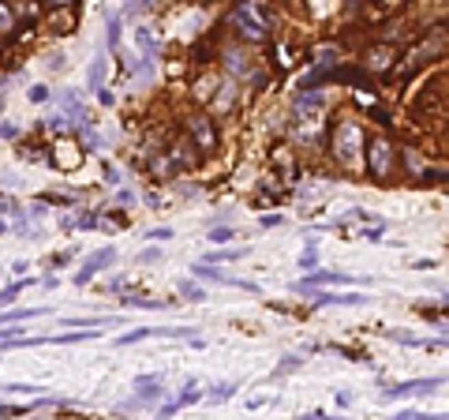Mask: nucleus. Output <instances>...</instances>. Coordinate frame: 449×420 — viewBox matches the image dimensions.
Listing matches in <instances>:
<instances>
[{
	"instance_id": "nucleus-22",
	"label": "nucleus",
	"mask_w": 449,
	"mask_h": 420,
	"mask_svg": "<svg viewBox=\"0 0 449 420\" xmlns=\"http://www.w3.org/2000/svg\"><path fill=\"white\" fill-rule=\"evenodd\" d=\"M127 304H131V308H146V312H157V308H165V300H146V297H127Z\"/></svg>"
},
{
	"instance_id": "nucleus-38",
	"label": "nucleus",
	"mask_w": 449,
	"mask_h": 420,
	"mask_svg": "<svg viewBox=\"0 0 449 420\" xmlns=\"http://www.w3.org/2000/svg\"><path fill=\"white\" fill-rule=\"evenodd\" d=\"M49 68H56V71H60V68H64V53H53V60H49Z\"/></svg>"
},
{
	"instance_id": "nucleus-19",
	"label": "nucleus",
	"mask_w": 449,
	"mask_h": 420,
	"mask_svg": "<svg viewBox=\"0 0 449 420\" xmlns=\"http://www.w3.org/2000/svg\"><path fill=\"white\" fill-rule=\"evenodd\" d=\"M86 79H90V86H101V79H105V57H94V60H90Z\"/></svg>"
},
{
	"instance_id": "nucleus-27",
	"label": "nucleus",
	"mask_w": 449,
	"mask_h": 420,
	"mask_svg": "<svg viewBox=\"0 0 449 420\" xmlns=\"http://www.w3.org/2000/svg\"><path fill=\"white\" fill-rule=\"evenodd\" d=\"M195 132H198V139H203V147H210L214 143V136H210V128H206L203 121H195Z\"/></svg>"
},
{
	"instance_id": "nucleus-9",
	"label": "nucleus",
	"mask_w": 449,
	"mask_h": 420,
	"mask_svg": "<svg viewBox=\"0 0 449 420\" xmlns=\"http://www.w3.org/2000/svg\"><path fill=\"white\" fill-rule=\"evenodd\" d=\"M146 338H162V327H135V330H127V334H120L116 345H139V342H146Z\"/></svg>"
},
{
	"instance_id": "nucleus-24",
	"label": "nucleus",
	"mask_w": 449,
	"mask_h": 420,
	"mask_svg": "<svg viewBox=\"0 0 449 420\" xmlns=\"http://www.w3.org/2000/svg\"><path fill=\"white\" fill-rule=\"evenodd\" d=\"M49 94H53L49 86H30V90H27V98L34 101V106H42V101H49Z\"/></svg>"
},
{
	"instance_id": "nucleus-28",
	"label": "nucleus",
	"mask_w": 449,
	"mask_h": 420,
	"mask_svg": "<svg viewBox=\"0 0 449 420\" xmlns=\"http://www.w3.org/2000/svg\"><path fill=\"white\" fill-rule=\"evenodd\" d=\"M127 12H131V15H135V12H139V15L150 12V0H127Z\"/></svg>"
},
{
	"instance_id": "nucleus-13",
	"label": "nucleus",
	"mask_w": 449,
	"mask_h": 420,
	"mask_svg": "<svg viewBox=\"0 0 449 420\" xmlns=\"http://www.w3.org/2000/svg\"><path fill=\"white\" fill-rule=\"evenodd\" d=\"M371 165H374V173H389V147L386 143H374V150H371Z\"/></svg>"
},
{
	"instance_id": "nucleus-35",
	"label": "nucleus",
	"mask_w": 449,
	"mask_h": 420,
	"mask_svg": "<svg viewBox=\"0 0 449 420\" xmlns=\"http://www.w3.org/2000/svg\"><path fill=\"white\" fill-rule=\"evenodd\" d=\"M229 64H232V71H244V60H240V53H229Z\"/></svg>"
},
{
	"instance_id": "nucleus-18",
	"label": "nucleus",
	"mask_w": 449,
	"mask_h": 420,
	"mask_svg": "<svg viewBox=\"0 0 449 420\" xmlns=\"http://www.w3.org/2000/svg\"><path fill=\"white\" fill-rule=\"evenodd\" d=\"M30 282H15V285H4V289H0V308H8V304H15V300H19V293L27 289Z\"/></svg>"
},
{
	"instance_id": "nucleus-3",
	"label": "nucleus",
	"mask_w": 449,
	"mask_h": 420,
	"mask_svg": "<svg viewBox=\"0 0 449 420\" xmlns=\"http://www.w3.org/2000/svg\"><path fill=\"white\" fill-rule=\"evenodd\" d=\"M446 379H408L400 386H386L382 391V402H397V398H415V394H435Z\"/></svg>"
},
{
	"instance_id": "nucleus-12",
	"label": "nucleus",
	"mask_w": 449,
	"mask_h": 420,
	"mask_svg": "<svg viewBox=\"0 0 449 420\" xmlns=\"http://www.w3.org/2000/svg\"><path fill=\"white\" fill-rule=\"evenodd\" d=\"M244 256H247L244 248H224V244H221L218 251H210V256H206V263H236V259H244Z\"/></svg>"
},
{
	"instance_id": "nucleus-1",
	"label": "nucleus",
	"mask_w": 449,
	"mask_h": 420,
	"mask_svg": "<svg viewBox=\"0 0 449 420\" xmlns=\"http://www.w3.org/2000/svg\"><path fill=\"white\" fill-rule=\"evenodd\" d=\"M112 263H116V248H98V251H90V256L83 259V267L75 271V285H90L101 271H109Z\"/></svg>"
},
{
	"instance_id": "nucleus-4",
	"label": "nucleus",
	"mask_w": 449,
	"mask_h": 420,
	"mask_svg": "<svg viewBox=\"0 0 449 420\" xmlns=\"http://www.w3.org/2000/svg\"><path fill=\"white\" fill-rule=\"evenodd\" d=\"M311 289H315V285H311ZM311 300H315L318 308H363L371 297H367V293H318L315 289Z\"/></svg>"
},
{
	"instance_id": "nucleus-8",
	"label": "nucleus",
	"mask_w": 449,
	"mask_h": 420,
	"mask_svg": "<svg viewBox=\"0 0 449 420\" xmlns=\"http://www.w3.org/2000/svg\"><path fill=\"white\" fill-rule=\"evenodd\" d=\"M131 38H135V45L142 49V57H157V49H162V45H157V34H154L150 27H135Z\"/></svg>"
},
{
	"instance_id": "nucleus-39",
	"label": "nucleus",
	"mask_w": 449,
	"mask_h": 420,
	"mask_svg": "<svg viewBox=\"0 0 449 420\" xmlns=\"http://www.w3.org/2000/svg\"><path fill=\"white\" fill-rule=\"evenodd\" d=\"M53 4H68V0H53Z\"/></svg>"
},
{
	"instance_id": "nucleus-15",
	"label": "nucleus",
	"mask_w": 449,
	"mask_h": 420,
	"mask_svg": "<svg viewBox=\"0 0 449 420\" xmlns=\"http://www.w3.org/2000/svg\"><path fill=\"white\" fill-rule=\"evenodd\" d=\"M105 323H116V315L101 319V315H83V319H60V327H105Z\"/></svg>"
},
{
	"instance_id": "nucleus-37",
	"label": "nucleus",
	"mask_w": 449,
	"mask_h": 420,
	"mask_svg": "<svg viewBox=\"0 0 449 420\" xmlns=\"http://www.w3.org/2000/svg\"><path fill=\"white\" fill-rule=\"evenodd\" d=\"M337 406H341V409H344V406H352V394H348V391H341V394H337Z\"/></svg>"
},
{
	"instance_id": "nucleus-32",
	"label": "nucleus",
	"mask_w": 449,
	"mask_h": 420,
	"mask_svg": "<svg viewBox=\"0 0 449 420\" xmlns=\"http://www.w3.org/2000/svg\"><path fill=\"white\" fill-rule=\"evenodd\" d=\"M270 406V398H247V409H251V413H255V409H266Z\"/></svg>"
},
{
	"instance_id": "nucleus-21",
	"label": "nucleus",
	"mask_w": 449,
	"mask_h": 420,
	"mask_svg": "<svg viewBox=\"0 0 449 420\" xmlns=\"http://www.w3.org/2000/svg\"><path fill=\"white\" fill-rule=\"evenodd\" d=\"M300 267H303V271H315V267H318V248H315V240H307V251L300 256Z\"/></svg>"
},
{
	"instance_id": "nucleus-36",
	"label": "nucleus",
	"mask_w": 449,
	"mask_h": 420,
	"mask_svg": "<svg viewBox=\"0 0 449 420\" xmlns=\"http://www.w3.org/2000/svg\"><path fill=\"white\" fill-rule=\"evenodd\" d=\"M120 42V27H116V23H109V45H116Z\"/></svg>"
},
{
	"instance_id": "nucleus-10",
	"label": "nucleus",
	"mask_w": 449,
	"mask_h": 420,
	"mask_svg": "<svg viewBox=\"0 0 449 420\" xmlns=\"http://www.w3.org/2000/svg\"><path fill=\"white\" fill-rule=\"evenodd\" d=\"M337 143H341V154L352 158V154H356V143H359V128H356V124H344L341 136H337Z\"/></svg>"
},
{
	"instance_id": "nucleus-34",
	"label": "nucleus",
	"mask_w": 449,
	"mask_h": 420,
	"mask_svg": "<svg viewBox=\"0 0 449 420\" xmlns=\"http://www.w3.org/2000/svg\"><path fill=\"white\" fill-rule=\"evenodd\" d=\"M12 271H15V274H27V271H30V263H27V259H15Z\"/></svg>"
},
{
	"instance_id": "nucleus-6",
	"label": "nucleus",
	"mask_w": 449,
	"mask_h": 420,
	"mask_svg": "<svg viewBox=\"0 0 449 420\" xmlns=\"http://www.w3.org/2000/svg\"><path fill=\"white\" fill-rule=\"evenodd\" d=\"M352 278L348 274H341V271H315L311 278H303V282H296V289L300 293H307L311 285H348Z\"/></svg>"
},
{
	"instance_id": "nucleus-11",
	"label": "nucleus",
	"mask_w": 449,
	"mask_h": 420,
	"mask_svg": "<svg viewBox=\"0 0 449 420\" xmlns=\"http://www.w3.org/2000/svg\"><path fill=\"white\" fill-rule=\"evenodd\" d=\"M232 394H236V383H232V379H221V383H214V391L206 394V402H210V406H221V402H229Z\"/></svg>"
},
{
	"instance_id": "nucleus-30",
	"label": "nucleus",
	"mask_w": 449,
	"mask_h": 420,
	"mask_svg": "<svg viewBox=\"0 0 449 420\" xmlns=\"http://www.w3.org/2000/svg\"><path fill=\"white\" fill-rule=\"evenodd\" d=\"M139 259H142V263H157V259H162V251H157V248H146Z\"/></svg>"
},
{
	"instance_id": "nucleus-23",
	"label": "nucleus",
	"mask_w": 449,
	"mask_h": 420,
	"mask_svg": "<svg viewBox=\"0 0 449 420\" xmlns=\"http://www.w3.org/2000/svg\"><path fill=\"white\" fill-rule=\"evenodd\" d=\"M172 229H168V225H154V229H150V233H146V240H157V244H165V240H172Z\"/></svg>"
},
{
	"instance_id": "nucleus-7",
	"label": "nucleus",
	"mask_w": 449,
	"mask_h": 420,
	"mask_svg": "<svg viewBox=\"0 0 449 420\" xmlns=\"http://www.w3.org/2000/svg\"><path fill=\"white\" fill-rule=\"evenodd\" d=\"M49 315V308H12V312H0V327L4 323H30V319H42Z\"/></svg>"
},
{
	"instance_id": "nucleus-5",
	"label": "nucleus",
	"mask_w": 449,
	"mask_h": 420,
	"mask_svg": "<svg viewBox=\"0 0 449 420\" xmlns=\"http://www.w3.org/2000/svg\"><path fill=\"white\" fill-rule=\"evenodd\" d=\"M236 23H240V30H244L247 38H255V42H259V38H266V23H262V19H259V15H255L247 4L236 12Z\"/></svg>"
},
{
	"instance_id": "nucleus-33",
	"label": "nucleus",
	"mask_w": 449,
	"mask_h": 420,
	"mask_svg": "<svg viewBox=\"0 0 449 420\" xmlns=\"http://www.w3.org/2000/svg\"><path fill=\"white\" fill-rule=\"evenodd\" d=\"M98 101H101V106H112L116 98H112V90H105V86H98Z\"/></svg>"
},
{
	"instance_id": "nucleus-14",
	"label": "nucleus",
	"mask_w": 449,
	"mask_h": 420,
	"mask_svg": "<svg viewBox=\"0 0 449 420\" xmlns=\"http://www.w3.org/2000/svg\"><path fill=\"white\" fill-rule=\"evenodd\" d=\"M180 297L191 300V304H203V300H210V293H206L203 285H195V282H180Z\"/></svg>"
},
{
	"instance_id": "nucleus-25",
	"label": "nucleus",
	"mask_w": 449,
	"mask_h": 420,
	"mask_svg": "<svg viewBox=\"0 0 449 420\" xmlns=\"http://www.w3.org/2000/svg\"><path fill=\"white\" fill-rule=\"evenodd\" d=\"M300 368H303V356H288V360H281V364H277L281 375H285V371H300Z\"/></svg>"
},
{
	"instance_id": "nucleus-29",
	"label": "nucleus",
	"mask_w": 449,
	"mask_h": 420,
	"mask_svg": "<svg viewBox=\"0 0 449 420\" xmlns=\"http://www.w3.org/2000/svg\"><path fill=\"white\" fill-rule=\"evenodd\" d=\"M435 259H415V263H412V271H435Z\"/></svg>"
},
{
	"instance_id": "nucleus-20",
	"label": "nucleus",
	"mask_w": 449,
	"mask_h": 420,
	"mask_svg": "<svg viewBox=\"0 0 449 420\" xmlns=\"http://www.w3.org/2000/svg\"><path fill=\"white\" fill-rule=\"evenodd\" d=\"M0 391L4 394H42L45 386H38V383H4Z\"/></svg>"
},
{
	"instance_id": "nucleus-16",
	"label": "nucleus",
	"mask_w": 449,
	"mask_h": 420,
	"mask_svg": "<svg viewBox=\"0 0 449 420\" xmlns=\"http://www.w3.org/2000/svg\"><path fill=\"white\" fill-rule=\"evenodd\" d=\"M180 406H195V402H203V391H198V379H188L183 383V391H180Z\"/></svg>"
},
{
	"instance_id": "nucleus-31",
	"label": "nucleus",
	"mask_w": 449,
	"mask_h": 420,
	"mask_svg": "<svg viewBox=\"0 0 449 420\" xmlns=\"http://www.w3.org/2000/svg\"><path fill=\"white\" fill-rule=\"evenodd\" d=\"M333 60H337V49H322V53H318V64H333Z\"/></svg>"
},
{
	"instance_id": "nucleus-2",
	"label": "nucleus",
	"mask_w": 449,
	"mask_h": 420,
	"mask_svg": "<svg viewBox=\"0 0 449 420\" xmlns=\"http://www.w3.org/2000/svg\"><path fill=\"white\" fill-rule=\"evenodd\" d=\"M191 274L195 278H203V282H214V285H229V289H244V293H255L259 297V285L255 282H244V278H232V274H224V271H214L210 263H198V267H191Z\"/></svg>"
},
{
	"instance_id": "nucleus-17",
	"label": "nucleus",
	"mask_w": 449,
	"mask_h": 420,
	"mask_svg": "<svg viewBox=\"0 0 449 420\" xmlns=\"http://www.w3.org/2000/svg\"><path fill=\"white\" fill-rule=\"evenodd\" d=\"M326 106V94H303L296 98V113H311V109H322Z\"/></svg>"
},
{
	"instance_id": "nucleus-26",
	"label": "nucleus",
	"mask_w": 449,
	"mask_h": 420,
	"mask_svg": "<svg viewBox=\"0 0 449 420\" xmlns=\"http://www.w3.org/2000/svg\"><path fill=\"white\" fill-rule=\"evenodd\" d=\"M232 236H236V233H232L229 225H224V229H210V240H214V244H229Z\"/></svg>"
}]
</instances>
